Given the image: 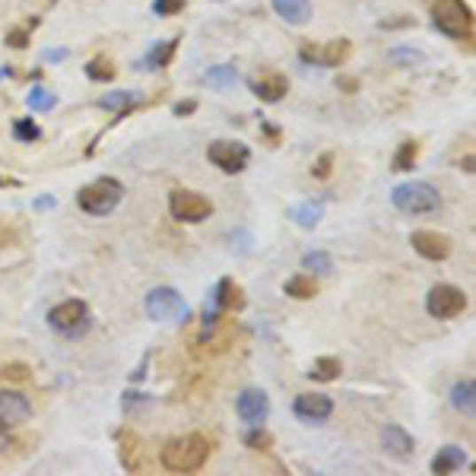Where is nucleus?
<instances>
[{
  "mask_svg": "<svg viewBox=\"0 0 476 476\" xmlns=\"http://www.w3.org/2000/svg\"><path fill=\"white\" fill-rule=\"evenodd\" d=\"M210 451H213V441L207 435L188 432V435H178V439L166 441L159 461H162V467L168 473H194V470H200L210 461Z\"/></svg>",
  "mask_w": 476,
  "mask_h": 476,
  "instance_id": "f257e3e1",
  "label": "nucleus"
},
{
  "mask_svg": "<svg viewBox=\"0 0 476 476\" xmlns=\"http://www.w3.org/2000/svg\"><path fill=\"white\" fill-rule=\"evenodd\" d=\"M391 204L407 216H425L441 207V194L429 182H407L391 191Z\"/></svg>",
  "mask_w": 476,
  "mask_h": 476,
  "instance_id": "f03ea898",
  "label": "nucleus"
},
{
  "mask_svg": "<svg viewBox=\"0 0 476 476\" xmlns=\"http://www.w3.org/2000/svg\"><path fill=\"white\" fill-rule=\"evenodd\" d=\"M121 197H124V184L118 178H96L86 188H80L76 204H80L83 213H90V216H108L114 207L121 204Z\"/></svg>",
  "mask_w": 476,
  "mask_h": 476,
  "instance_id": "7ed1b4c3",
  "label": "nucleus"
},
{
  "mask_svg": "<svg viewBox=\"0 0 476 476\" xmlns=\"http://www.w3.org/2000/svg\"><path fill=\"white\" fill-rule=\"evenodd\" d=\"M144 308H146V315H150V321H156V324H184L191 315L188 302H184L172 286L152 289V293L146 295Z\"/></svg>",
  "mask_w": 476,
  "mask_h": 476,
  "instance_id": "20e7f679",
  "label": "nucleus"
},
{
  "mask_svg": "<svg viewBox=\"0 0 476 476\" xmlns=\"http://www.w3.org/2000/svg\"><path fill=\"white\" fill-rule=\"evenodd\" d=\"M432 23L451 38H467L473 29V16H470V7L464 0H435L432 4Z\"/></svg>",
  "mask_w": 476,
  "mask_h": 476,
  "instance_id": "39448f33",
  "label": "nucleus"
},
{
  "mask_svg": "<svg viewBox=\"0 0 476 476\" xmlns=\"http://www.w3.org/2000/svg\"><path fill=\"white\" fill-rule=\"evenodd\" d=\"M48 324L58 333H64V337H80L90 327V305L83 299H67V302L54 305L48 311Z\"/></svg>",
  "mask_w": 476,
  "mask_h": 476,
  "instance_id": "423d86ee",
  "label": "nucleus"
},
{
  "mask_svg": "<svg viewBox=\"0 0 476 476\" xmlns=\"http://www.w3.org/2000/svg\"><path fill=\"white\" fill-rule=\"evenodd\" d=\"M425 308H429L432 317H439V321H451V317L467 311V295H464V289L451 286V283H439V286H432L429 295H425Z\"/></svg>",
  "mask_w": 476,
  "mask_h": 476,
  "instance_id": "0eeeda50",
  "label": "nucleus"
},
{
  "mask_svg": "<svg viewBox=\"0 0 476 476\" xmlns=\"http://www.w3.org/2000/svg\"><path fill=\"white\" fill-rule=\"evenodd\" d=\"M168 213H172L178 222H204V220H210L213 204L204 194H197V191L175 188L172 194H168Z\"/></svg>",
  "mask_w": 476,
  "mask_h": 476,
  "instance_id": "6e6552de",
  "label": "nucleus"
},
{
  "mask_svg": "<svg viewBox=\"0 0 476 476\" xmlns=\"http://www.w3.org/2000/svg\"><path fill=\"white\" fill-rule=\"evenodd\" d=\"M207 159H210L213 166L222 168L226 175H238L248 168V146L245 144H235V140H216V144H210V150H207Z\"/></svg>",
  "mask_w": 476,
  "mask_h": 476,
  "instance_id": "1a4fd4ad",
  "label": "nucleus"
},
{
  "mask_svg": "<svg viewBox=\"0 0 476 476\" xmlns=\"http://www.w3.org/2000/svg\"><path fill=\"white\" fill-rule=\"evenodd\" d=\"M235 413L242 419L245 425H264L267 416H270V401L261 387H245L235 401Z\"/></svg>",
  "mask_w": 476,
  "mask_h": 476,
  "instance_id": "9d476101",
  "label": "nucleus"
},
{
  "mask_svg": "<svg viewBox=\"0 0 476 476\" xmlns=\"http://www.w3.org/2000/svg\"><path fill=\"white\" fill-rule=\"evenodd\" d=\"M410 245H413L416 254L425 257V261H445L454 248L448 235L432 232V229H416V232L410 235Z\"/></svg>",
  "mask_w": 476,
  "mask_h": 476,
  "instance_id": "9b49d317",
  "label": "nucleus"
},
{
  "mask_svg": "<svg viewBox=\"0 0 476 476\" xmlns=\"http://www.w3.org/2000/svg\"><path fill=\"white\" fill-rule=\"evenodd\" d=\"M293 413L302 419V423H327L333 413V401L327 394H299L293 403Z\"/></svg>",
  "mask_w": 476,
  "mask_h": 476,
  "instance_id": "f8f14e48",
  "label": "nucleus"
},
{
  "mask_svg": "<svg viewBox=\"0 0 476 476\" xmlns=\"http://www.w3.org/2000/svg\"><path fill=\"white\" fill-rule=\"evenodd\" d=\"M381 445H385V451L391 454V457H397V461H410L416 451V441L413 435H410L407 429H401V425H385L381 429Z\"/></svg>",
  "mask_w": 476,
  "mask_h": 476,
  "instance_id": "ddd939ff",
  "label": "nucleus"
},
{
  "mask_svg": "<svg viewBox=\"0 0 476 476\" xmlns=\"http://www.w3.org/2000/svg\"><path fill=\"white\" fill-rule=\"evenodd\" d=\"M32 416V403L26 401L23 394L16 391H0V419L4 423H26Z\"/></svg>",
  "mask_w": 476,
  "mask_h": 476,
  "instance_id": "4468645a",
  "label": "nucleus"
},
{
  "mask_svg": "<svg viewBox=\"0 0 476 476\" xmlns=\"http://www.w3.org/2000/svg\"><path fill=\"white\" fill-rule=\"evenodd\" d=\"M251 92H254L261 102H270L273 105V102H280V98L289 92V80L283 74H264L261 80L251 83Z\"/></svg>",
  "mask_w": 476,
  "mask_h": 476,
  "instance_id": "2eb2a0df",
  "label": "nucleus"
},
{
  "mask_svg": "<svg viewBox=\"0 0 476 476\" xmlns=\"http://www.w3.org/2000/svg\"><path fill=\"white\" fill-rule=\"evenodd\" d=\"M213 305L220 311H238V308H245V299H242V289L235 286L229 277H222L220 283H216V289H213V299H210Z\"/></svg>",
  "mask_w": 476,
  "mask_h": 476,
  "instance_id": "dca6fc26",
  "label": "nucleus"
},
{
  "mask_svg": "<svg viewBox=\"0 0 476 476\" xmlns=\"http://www.w3.org/2000/svg\"><path fill=\"white\" fill-rule=\"evenodd\" d=\"M270 4L289 26H305L311 20V0H270Z\"/></svg>",
  "mask_w": 476,
  "mask_h": 476,
  "instance_id": "f3484780",
  "label": "nucleus"
},
{
  "mask_svg": "<svg viewBox=\"0 0 476 476\" xmlns=\"http://www.w3.org/2000/svg\"><path fill=\"white\" fill-rule=\"evenodd\" d=\"M464 464H467V454L461 451V448H454V445H445L439 448V454L432 457V473H454V470H461Z\"/></svg>",
  "mask_w": 476,
  "mask_h": 476,
  "instance_id": "a211bd4d",
  "label": "nucleus"
},
{
  "mask_svg": "<svg viewBox=\"0 0 476 476\" xmlns=\"http://www.w3.org/2000/svg\"><path fill=\"white\" fill-rule=\"evenodd\" d=\"M144 96L140 92H130V90H118V92H105V96L98 98V108H108V112H118V114H128L134 105H140Z\"/></svg>",
  "mask_w": 476,
  "mask_h": 476,
  "instance_id": "6ab92c4d",
  "label": "nucleus"
},
{
  "mask_svg": "<svg viewBox=\"0 0 476 476\" xmlns=\"http://www.w3.org/2000/svg\"><path fill=\"white\" fill-rule=\"evenodd\" d=\"M451 407L457 410V413H464V416H470L473 419V413H476V385L473 381H457V385L451 387Z\"/></svg>",
  "mask_w": 476,
  "mask_h": 476,
  "instance_id": "aec40b11",
  "label": "nucleus"
},
{
  "mask_svg": "<svg viewBox=\"0 0 476 476\" xmlns=\"http://www.w3.org/2000/svg\"><path fill=\"white\" fill-rule=\"evenodd\" d=\"M321 213H324L321 200H305V204L293 207V210H289V216H293V222L299 229H315L317 222H321Z\"/></svg>",
  "mask_w": 476,
  "mask_h": 476,
  "instance_id": "412c9836",
  "label": "nucleus"
},
{
  "mask_svg": "<svg viewBox=\"0 0 476 476\" xmlns=\"http://www.w3.org/2000/svg\"><path fill=\"white\" fill-rule=\"evenodd\" d=\"M349 51H353V48H349L347 38H337V42H331L324 51H317V64H321V67H340V64L349 58Z\"/></svg>",
  "mask_w": 476,
  "mask_h": 476,
  "instance_id": "4be33fe9",
  "label": "nucleus"
},
{
  "mask_svg": "<svg viewBox=\"0 0 476 476\" xmlns=\"http://www.w3.org/2000/svg\"><path fill=\"white\" fill-rule=\"evenodd\" d=\"M204 80L213 86V90L226 92V90H232V86L238 83V70H235L232 64H220V67H210V70H207Z\"/></svg>",
  "mask_w": 476,
  "mask_h": 476,
  "instance_id": "5701e85b",
  "label": "nucleus"
},
{
  "mask_svg": "<svg viewBox=\"0 0 476 476\" xmlns=\"http://www.w3.org/2000/svg\"><path fill=\"white\" fill-rule=\"evenodd\" d=\"M340 371H343V365H340L337 355H321V359H315V365H311L308 375L315 381H337L340 378Z\"/></svg>",
  "mask_w": 476,
  "mask_h": 476,
  "instance_id": "b1692460",
  "label": "nucleus"
},
{
  "mask_svg": "<svg viewBox=\"0 0 476 476\" xmlns=\"http://www.w3.org/2000/svg\"><path fill=\"white\" fill-rule=\"evenodd\" d=\"M283 289H286V295L299 299V302H308V299H315L317 295V283L311 280V277H302V273H299V277H289Z\"/></svg>",
  "mask_w": 476,
  "mask_h": 476,
  "instance_id": "393cba45",
  "label": "nucleus"
},
{
  "mask_svg": "<svg viewBox=\"0 0 476 476\" xmlns=\"http://www.w3.org/2000/svg\"><path fill=\"white\" fill-rule=\"evenodd\" d=\"M416 159H419V144H416V140H403V144L397 146V152H394L391 168L394 172H410V168L416 166Z\"/></svg>",
  "mask_w": 476,
  "mask_h": 476,
  "instance_id": "a878e982",
  "label": "nucleus"
},
{
  "mask_svg": "<svg viewBox=\"0 0 476 476\" xmlns=\"http://www.w3.org/2000/svg\"><path fill=\"white\" fill-rule=\"evenodd\" d=\"M121 464L124 470H140V439L121 432Z\"/></svg>",
  "mask_w": 476,
  "mask_h": 476,
  "instance_id": "bb28decb",
  "label": "nucleus"
},
{
  "mask_svg": "<svg viewBox=\"0 0 476 476\" xmlns=\"http://www.w3.org/2000/svg\"><path fill=\"white\" fill-rule=\"evenodd\" d=\"M175 48H178V42H162V45H156L150 54H146V70H156V67H168V61H172V54H175Z\"/></svg>",
  "mask_w": 476,
  "mask_h": 476,
  "instance_id": "cd10ccee",
  "label": "nucleus"
},
{
  "mask_svg": "<svg viewBox=\"0 0 476 476\" xmlns=\"http://www.w3.org/2000/svg\"><path fill=\"white\" fill-rule=\"evenodd\" d=\"M26 105L32 108V112H51L54 105H58V96L48 90H42V86H35V90L26 96Z\"/></svg>",
  "mask_w": 476,
  "mask_h": 476,
  "instance_id": "c85d7f7f",
  "label": "nucleus"
},
{
  "mask_svg": "<svg viewBox=\"0 0 476 476\" xmlns=\"http://www.w3.org/2000/svg\"><path fill=\"white\" fill-rule=\"evenodd\" d=\"M245 445H248L251 451H267V448L273 445V435L264 425H251V429L245 432Z\"/></svg>",
  "mask_w": 476,
  "mask_h": 476,
  "instance_id": "c756f323",
  "label": "nucleus"
},
{
  "mask_svg": "<svg viewBox=\"0 0 476 476\" xmlns=\"http://www.w3.org/2000/svg\"><path fill=\"white\" fill-rule=\"evenodd\" d=\"M302 267L305 270H315V273H331L333 270V261L327 251H308V254L302 257Z\"/></svg>",
  "mask_w": 476,
  "mask_h": 476,
  "instance_id": "7c9ffc66",
  "label": "nucleus"
},
{
  "mask_svg": "<svg viewBox=\"0 0 476 476\" xmlns=\"http://www.w3.org/2000/svg\"><path fill=\"white\" fill-rule=\"evenodd\" d=\"M86 74H90V80H98V83H108L114 76V67L108 58H92L90 64H86Z\"/></svg>",
  "mask_w": 476,
  "mask_h": 476,
  "instance_id": "2f4dec72",
  "label": "nucleus"
},
{
  "mask_svg": "<svg viewBox=\"0 0 476 476\" xmlns=\"http://www.w3.org/2000/svg\"><path fill=\"white\" fill-rule=\"evenodd\" d=\"M13 137L20 140V144H32V140L42 137V128H38L32 118H20V121L13 124Z\"/></svg>",
  "mask_w": 476,
  "mask_h": 476,
  "instance_id": "473e14b6",
  "label": "nucleus"
},
{
  "mask_svg": "<svg viewBox=\"0 0 476 476\" xmlns=\"http://www.w3.org/2000/svg\"><path fill=\"white\" fill-rule=\"evenodd\" d=\"M387 58H391L394 64H419L423 61V51H416V48H394Z\"/></svg>",
  "mask_w": 476,
  "mask_h": 476,
  "instance_id": "72a5a7b5",
  "label": "nucleus"
},
{
  "mask_svg": "<svg viewBox=\"0 0 476 476\" xmlns=\"http://www.w3.org/2000/svg\"><path fill=\"white\" fill-rule=\"evenodd\" d=\"M184 10V0H152V13L156 16H175Z\"/></svg>",
  "mask_w": 476,
  "mask_h": 476,
  "instance_id": "f704fd0d",
  "label": "nucleus"
},
{
  "mask_svg": "<svg viewBox=\"0 0 476 476\" xmlns=\"http://www.w3.org/2000/svg\"><path fill=\"white\" fill-rule=\"evenodd\" d=\"M331 168H333V152H321V156L315 159V166H311V175L324 182L327 175H331Z\"/></svg>",
  "mask_w": 476,
  "mask_h": 476,
  "instance_id": "c9c22d12",
  "label": "nucleus"
},
{
  "mask_svg": "<svg viewBox=\"0 0 476 476\" xmlns=\"http://www.w3.org/2000/svg\"><path fill=\"white\" fill-rule=\"evenodd\" d=\"M0 378L26 381V378H29V369H26V365H20V363H13V365H0Z\"/></svg>",
  "mask_w": 476,
  "mask_h": 476,
  "instance_id": "e433bc0d",
  "label": "nucleus"
},
{
  "mask_svg": "<svg viewBox=\"0 0 476 476\" xmlns=\"http://www.w3.org/2000/svg\"><path fill=\"white\" fill-rule=\"evenodd\" d=\"M7 45L26 48V45H29V32H26V29H10L7 32Z\"/></svg>",
  "mask_w": 476,
  "mask_h": 476,
  "instance_id": "4c0bfd02",
  "label": "nucleus"
},
{
  "mask_svg": "<svg viewBox=\"0 0 476 476\" xmlns=\"http://www.w3.org/2000/svg\"><path fill=\"white\" fill-rule=\"evenodd\" d=\"M16 242V232L13 229H7L4 222H0V248H10V245Z\"/></svg>",
  "mask_w": 476,
  "mask_h": 476,
  "instance_id": "58836bf2",
  "label": "nucleus"
},
{
  "mask_svg": "<svg viewBox=\"0 0 476 476\" xmlns=\"http://www.w3.org/2000/svg\"><path fill=\"white\" fill-rule=\"evenodd\" d=\"M175 114H178V118H184V114H191V112H197V102L194 98H188V102H178V105L172 108Z\"/></svg>",
  "mask_w": 476,
  "mask_h": 476,
  "instance_id": "ea45409f",
  "label": "nucleus"
},
{
  "mask_svg": "<svg viewBox=\"0 0 476 476\" xmlns=\"http://www.w3.org/2000/svg\"><path fill=\"white\" fill-rule=\"evenodd\" d=\"M42 58H45V61H64V58H67V48H48Z\"/></svg>",
  "mask_w": 476,
  "mask_h": 476,
  "instance_id": "a19ab883",
  "label": "nucleus"
},
{
  "mask_svg": "<svg viewBox=\"0 0 476 476\" xmlns=\"http://www.w3.org/2000/svg\"><path fill=\"white\" fill-rule=\"evenodd\" d=\"M340 90H347V92H355V90H359V83H355L353 76H340Z\"/></svg>",
  "mask_w": 476,
  "mask_h": 476,
  "instance_id": "79ce46f5",
  "label": "nucleus"
},
{
  "mask_svg": "<svg viewBox=\"0 0 476 476\" xmlns=\"http://www.w3.org/2000/svg\"><path fill=\"white\" fill-rule=\"evenodd\" d=\"M7 445V423H4V419H0V448Z\"/></svg>",
  "mask_w": 476,
  "mask_h": 476,
  "instance_id": "37998d69",
  "label": "nucleus"
},
{
  "mask_svg": "<svg viewBox=\"0 0 476 476\" xmlns=\"http://www.w3.org/2000/svg\"><path fill=\"white\" fill-rule=\"evenodd\" d=\"M4 184H7V182H4V178H0V188H4Z\"/></svg>",
  "mask_w": 476,
  "mask_h": 476,
  "instance_id": "c03bdc74",
  "label": "nucleus"
}]
</instances>
